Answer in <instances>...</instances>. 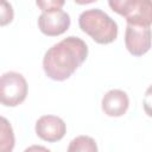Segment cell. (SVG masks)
<instances>
[{"mask_svg":"<svg viewBox=\"0 0 152 152\" xmlns=\"http://www.w3.org/2000/svg\"><path fill=\"white\" fill-rule=\"evenodd\" d=\"M70 26V15L62 11H52V12H43L38 18V27L42 33L55 37L64 33Z\"/></svg>","mask_w":152,"mask_h":152,"instance_id":"obj_5","label":"cell"},{"mask_svg":"<svg viewBox=\"0 0 152 152\" xmlns=\"http://www.w3.org/2000/svg\"><path fill=\"white\" fill-rule=\"evenodd\" d=\"M69 152L72 151H80V152H96L97 145L95 140L88 135H80L76 137L70 141V145L68 147Z\"/></svg>","mask_w":152,"mask_h":152,"instance_id":"obj_10","label":"cell"},{"mask_svg":"<svg viewBox=\"0 0 152 152\" xmlns=\"http://www.w3.org/2000/svg\"><path fill=\"white\" fill-rule=\"evenodd\" d=\"M102 110L108 116L118 118L122 116L129 106V99L127 94L121 89H112L107 91L101 101Z\"/></svg>","mask_w":152,"mask_h":152,"instance_id":"obj_7","label":"cell"},{"mask_svg":"<svg viewBox=\"0 0 152 152\" xmlns=\"http://www.w3.org/2000/svg\"><path fill=\"white\" fill-rule=\"evenodd\" d=\"M76 4L78 5H87V4H91V2H95L97 0H74Z\"/></svg>","mask_w":152,"mask_h":152,"instance_id":"obj_14","label":"cell"},{"mask_svg":"<svg viewBox=\"0 0 152 152\" xmlns=\"http://www.w3.org/2000/svg\"><path fill=\"white\" fill-rule=\"evenodd\" d=\"M127 24L138 26H151L152 4L151 0H134L124 15Z\"/></svg>","mask_w":152,"mask_h":152,"instance_id":"obj_8","label":"cell"},{"mask_svg":"<svg viewBox=\"0 0 152 152\" xmlns=\"http://www.w3.org/2000/svg\"><path fill=\"white\" fill-rule=\"evenodd\" d=\"M25 77L15 71H7L0 76V103L6 107H15L24 102L27 95Z\"/></svg>","mask_w":152,"mask_h":152,"instance_id":"obj_3","label":"cell"},{"mask_svg":"<svg viewBox=\"0 0 152 152\" xmlns=\"http://www.w3.org/2000/svg\"><path fill=\"white\" fill-rule=\"evenodd\" d=\"M66 132L65 122L56 115H43L36 122L37 135L48 142L61 140Z\"/></svg>","mask_w":152,"mask_h":152,"instance_id":"obj_6","label":"cell"},{"mask_svg":"<svg viewBox=\"0 0 152 152\" xmlns=\"http://www.w3.org/2000/svg\"><path fill=\"white\" fill-rule=\"evenodd\" d=\"M80 28L99 44H109L118 37L116 23L103 11L91 8L82 12L78 17Z\"/></svg>","mask_w":152,"mask_h":152,"instance_id":"obj_2","label":"cell"},{"mask_svg":"<svg viewBox=\"0 0 152 152\" xmlns=\"http://www.w3.org/2000/svg\"><path fill=\"white\" fill-rule=\"evenodd\" d=\"M88 46L78 37L69 36L52 45L44 55L43 69L46 76L53 81L69 78L86 61Z\"/></svg>","mask_w":152,"mask_h":152,"instance_id":"obj_1","label":"cell"},{"mask_svg":"<svg viewBox=\"0 0 152 152\" xmlns=\"http://www.w3.org/2000/svg\"><path fill=\"white\" fill-rule=\"evenodd\" d=\"M151 26L127 24L125 31V45L133 56H142L151 48Z\"/></svg>","mask_w":152,"mask_h":152,"instance_id":"obj_4","label":"cell"},{"mask_svg":"<svg viewBox=\"0 0 152 152\" xmlns=\"http://www.w3.org/2000/svg\"><path fill=\"white\" fill-rule=\"evenodd\" d=\"M134 0H108L109 7L120 15H125Z\"/></svg>","mask_w":152,"mask_h":152,"instance_id":"obj_13","label":"cell"},{"mask_svg":"<svg viewBox=\"0 0 152 152\" xmlns=\"http://www.w3.org/2000/svg\"><path fill=\"white\" fill-rule=\"evenodd\" d=\"M36 4L43 12H52L62 10L65 4V0H36Z\"/></svg>","mask_w":152,"mask_h":152,"instance_id":"obj_12","label":"cell"},{"mask_svg":"<svg viewBox=\"0 0 152 152\" xmlns=\"http://www.w3.org/2000/svg\"><path fill=\"white\" fill-rule=\"evenodd\" d=\"M14 144L15 138L10 121L6 118L0 116V152H11Z\"/></svg>","mask_w":152,"mask_h":152,"instance_id":"obj_9","label":"cell"},{"mask_svg":"<svg viewBox=\"0 0 152 152\" xmlns=\"http://www.w3.org/2000/svg\"><path fill=\"white\" fill-rule=\"evenodd\" d=\"M14 17L13 7L7 0H0V26L8 25Z\"/></svg>","mask_w":152,"mask_h":152,"instance_id":"obj_11","label":"cell"}]
</instances>
